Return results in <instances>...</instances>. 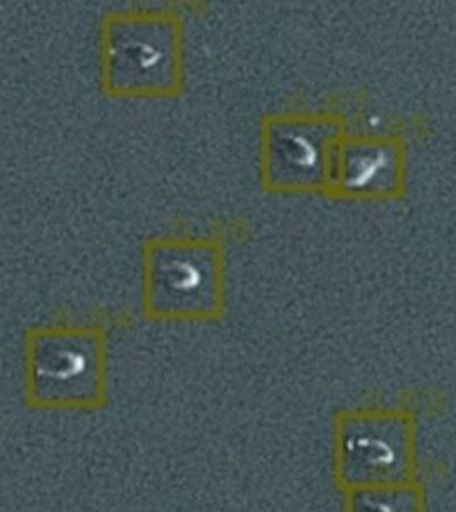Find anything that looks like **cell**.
Listing matches in <instances>:
<instances>
[{
    "label": "cell",
    "instance_id": "cell-6",
    "mask_svg": "<svg viewBox=\"0 0 456 512\" xmlns=\"http://www.w3.org/2000/svg\"><path fill=\"white\" fill-rule=\"evenodd\" d=\"M342 512H427L426 487L422 480L342 494Z\"/></svg>",
    "mask_w": 456,
    "mask_h": 512
},
{
    "label": "cell",
    "instance_id": "cell-2",
    "mask_svg": "<svg viewBox=\"0 0 456 512\" xmlns=\"http://www.w3.org/2000/svg\"><path fill=\"white\" fill-rule=\"evenodd\" d=\"M332 456L340 494L421 480L417 417L405 408L342 410L334 419Z\"/></svg>",
    "mask_w": 456,
    "mask_h": 512
},
{
    "label": "cell",
    "instance_id": "cell-5",
    "mask_svg": "<svg viewBox=\"0 0 456 512\" xmlns=\"http://www.w3.org/2000/svg\"><path fill=\"white\" fill-rule=\"evenodd\" d=\"M334 130L304 113L275 115L262 130V180L272 192H313L334 180Z\"/></svg>",
    "mask_w": 456,
    "mask_h": 512
},
{
    "label": "cell",
    "instance_id": "cell-1",
    "mask_svg": "<svg viewBox=\"0 0 456 512\" xmlns=\"http://www.w3.org/2000/svg\"><path fill=\"white\" fill-rule=\"evenodd\" d=\"M24 400L43 412H96L105 407V332L98 326L47 325L26 333Z\"/></svg>",
    "mask_w": 456,
    "mask_h": 512
},
{
    "label": "cell",
    "instance_id": "cell-3",
    "mask_svg": "<svg viewBox=\"0 0 456 512\" xmlns=\"http://www.w3.org/2000/svg\"><path fill=\"white\" fill-rule=\"evenodd\" d=\"M101 52L108 94L151 98L175 96L182 89V24L170 12L108 16Z\"/></svg>",
    "mask_w": 456,
    "mask_h": 512
},
{
    "label": "cell",
    "instance_id": "cell-4",
    "mask_svg": "<svg viewBox=\"0 0 456 512\" xmlns=\"http://www.w3.org/2000/svg\"><path fill=\"white\" fill-rule=\"evenodd\" d=\"M144 309L154 320L221 318L226 309L221 243L204 238L149 243L144 253Z\"/></svg>",
    "mask_w": 456,
    "mask_h": 512
}]
</instances>
